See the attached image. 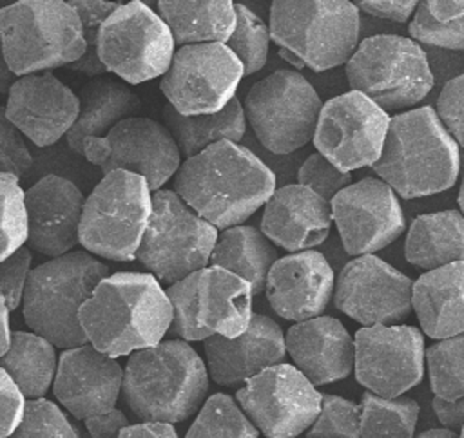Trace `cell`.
Masks as SVG:
<instances>
[{"label":"cell","mask_w":464,"mask_h":438,"mask_svg":"<svg viewBox=\"0 0 464 438\" xmlns=\"http://www.w3.org/2000/svg\"><path fill=\"white\" fill-rule=\"evenodd\" d=\"M274 190V172L252 150L227 139L187 157L174 174V192L221 230L254 215Z\"/></svg>","instance_id":"1"},{"label":"cell","mask_w":464,"mask_h":438,"mask_svg":"<svg viewBox=\"0 0 464 438\" xmlns=\"http://www.w3.org/2000/svg\"><path fill=\"white\" fill-rule=\"evenodd\" d=\"M170 319V304L160 281L136 271L103 277L78 311L87 342L114 358L158 344L169 331Z\"/></svg>","instance_id":"2"},{"label":"cell","mask_w":464,"mask_h":438,"mask_svg":"<svg viewBox=\"0 0 464 438\" xmlns=\"http://www.w3.org/2000/svg\"><path fill=\"white\" fill-rule=\"evenodd\" d=\"M372 168L402 199L433 195L455 185L460 168L459 145L435 109H410L390 118Z\"/></svg>","instance_id":"3"},{"label":"cell","mask_w":464,"mask_h":438,"mask_svg":"<svg viewBox=\"0 0 464 438\" xmlns=\"http://www.w3.org/2000/svg\"><path fill=\"white\" fill-rule=\"evenodd\" d=\"M120 393L143 422H183L208 393L207 366L188 342L160 340L130 353Z\"/></svg>","instance_id":"4"},{"label":"cell","mask_w":464,"mask_h":438,"mask_svg":"<svg viewBox=\"0 0 464 438\" xmlns=\"http://www.w3.org/2000/svg\"><path fill=\"white\" fill-rule=\"evenodd\" d=\"M109 266L85 250H71L29 270L22 291V313L33 333L54 348L87 344L78 311Z\"/></svg>","instance_id":"5"},{"label":"cell","mask_w":464,"mask_h":438,"mask_svg":"<svg viewBox=\"0 0 464 438\" xmlns=\"http://www.w3.org/2000/svg\"><path fill=\"white\" fill-rule=\"evenodd\" d=\"M359 33L361 16L350 0H272L268 34L294 67L323 72L346 63Z\"/></svg>","instance_id":"6"},{"label":"cell","mask_w":464,"mask_h":438,"mask_svg":"<svg viewBox=\"0 0 464 438\" xmlns=\"http://www.w3.org/2000/svg\"><path fill=\"white\" fill-rule=\"evenodd\" d=\"M0 38L16 76L69 65L85 51L78 14L67 0H18L2 7Z\"/></svg>","instance_id":"7"},{"label":"cell","mask_w":464,"mask_h":438,"mask_svg":"<svg viewBox=\"0 0 464 438\" xmlns=\"http://www.w3.org/2000/svg\"><path fill=\"white\" fill-rule=\"evenodd\" d=\"M346 78L352 90L386 112L420 103L435 83L422 47L399 34H375L359 42L346 60Z\"/></svg>","instance_id":"8"},{"label":"cell","mask_w":464,"mask_h":438,"mask_svg":"<svg viewBox=\"0 0 464 438\" xmlns=\"http://www.w3.org/2000/svg\"><path fill=\"white\" fill-rule=\"evenodd\" d=\"M150 195L147 181L138 174L127 170L103 174L83 199L78 243L92 255L132 261L150 215Z\"/></svg>","instance_id":"9"},{"label":"cell","mask_w":464,"mask_h":438,"mask_svg":"<svg viewBox=\"0 0 464 438\" xmlns=\"http://www.w3.org/2000/svg\"><path fill=\"white\" fill-rule=\"evenodd\" d=\"M136 257L160 282L172 284L208 264L218 228L199 217L174 190H154Z\"/></svg>","instance_id":"10"},{"label":"cell","mask_w":464,"mask_h":438,"mask_svg":"<svg viewBox=\"0 0 464 438\" xmlns=\"http://www.w3.org/2000/svg\"><path fill=\"white\" fill-rule=\"evenodd\" d=\"M321 98L297 71L279 69L246 92L243 112L256 138L272 154H290L312 141Z\"/></svg>","instance_id":"11"},{"label":"cell","mask_w":464,"mask_h":438,"mask_svg":"<svg viewBox=\"0 0 464 438\" xmlns=\"http://www.w3.org/2000/svg\"><path fill=\"white\" fill-rule=\"evenodd\" d=\"M98 60L107 72L140 85L161 76L174 54V38L160 14L141 0L121 2L100 25Z\"/></svg>","instance_id":"12"},{"label":"cell","mask_w":464,"mask_h":438,"mask_svg":"<svg viewBox=\"0 0 464 438\" xmlns=\"http://www.w3.org/2000/svg\"><path fill=\"white\" fill-rule=\"evenodd\" d=\"M243 67L223 42L187 43L174 51L160 89L183 116L221 110L237 90Z\"/></svg>","instance_id":"13"},{"label":"cell","mask_w":464,"mask_h":438,"mask_svg":"<svg viewBox=\"0 0 464 438\" xmlns=\"http://www.w3.org/2000/svg\"><path fill=\"white\" fill-rule=\"evenodd\" d=\"M236 402L266 438H295L315 420L321 393L292 364H274L245 380Z\"/></svg>","instance_id":"14"},{"label":"cell","mask_w":464,"mask_h":438,"mask_svg":"<svg viewBox=\"0 0 464 438\" xmlns=\"http://www.w3.org/2000/svg\"><path fill=\"white\" fill-rule=\"evenodd\" d=\"M390 114L357 90L321 105L312 143L343 172L372 167L382 148Z\"/></svg>","instance_id":"15"},{"label":"cell","mask_w":464,"mask_h":438,"mask_svg":"<svg viewBox=\"0 0 464 438\" xmlns=\"http://www.w3.org/2000/svg\"><path fill=\"white\" fill-rule=\"evenodd\" d=\"M82 156L103 174L127 170L141 176L150 192L160 190L181 163V154L167 127L143 116L118 121L102 138H87Z\"/></svg>","instance_id":"16"},{"label":"cell","mask_w":464,"mask_h":438,"mask_svg":"<svg viewBox=\"0 0 464 438\" xmlns=\"http://www.w3.org/2000/svg\"><path fill=\"white\" fill-rule=\"evenodd\" d=\"M355 378L381 396H401L424 376V337L406 324H373L353 338Z\"/></svg>","instance_id":"17"},{"label":"cell","mask_w":464,"mask_h":438,"mask_svg":"<svg viewBox=\"0 0 464 438\" xmlns=\"http://www.w3.org/2000/svg\"><path fill=\"white\" fill-rule=\"evenodd\" d=\"M332 221L348 255H370L392 244L406 228L397 194L377 177L350 183L330 199Z\"/></svg>","instance_id":"18"},{"label":"cell","mask_w":464,"mask_h":438,"mask_svg":"<svg viewBox=\"0 0 464 438\" xmlns=\"http://www.w3.org/2000/svg\"><path fill=\"white\" fill-rule=\"evenodd\" d=\"M411 282L373 253L357 255L343 266L334 284V300L337 309L362 326L392 324L411 311Z\"/></svg>","instance_id":"19"},{"label":"cell","mask_w":464,"mask_h":438,"mask_svg":"<svg viewBox=\"0 0 464 438\" xmlns=\"http://www.w3.org/2000/svg\"><path fill=\"white\" fill-rule=\"evenodd\" d=\"M4 110L22 136L36 147H49L74 123L78 96L53 72H33L14 80Z\"/></svg>","instance_id":"20"},{"label":"cell","mask_w":464,"mask_h":438,"mask_svg":"<svg viewBox=\"0 0 464 438\" xmlns=\"http://www.w3.org/2000/svg\"><path fill=\"white\" fill-rule=\"evenodd\" d=\"M123 369L89 342L63 349L56 362L53 391L56 400L78 420L116 407Z\"/></svg>","instance_id":"21"},{"label":"cell","mask_w":464,"mask_h":438,"mask_svg":"<svg viewBox=\"0 0 464 438\" xmlns=\"http://www.w3.org/2000/svg\"><path fill=\"white\" fill-rule=\"evenodd\" d=\"M82 190L69 179L47 174L24 192L27 248L58 257L78 244L83 208Z\"/></svg>","instance_id":"22"},{"label":"cell","mask_w":464,"mask_h":438,"mask_svg":"<svg viewBox=\"0 0 464 438\" xmlns=\"http://www.w3.org/2000/svg\"><path fill=\"white\" fill-rule=\"evenodd\" d=\"M334 284V270L326 257L315 250H301L274 261L263 291L279 317L299 322L326 309Z\"/></svg>","instance_id":"23"},{"label":"cell","mask_w":464,"mask_h":438,"mask_svg":"<svg viewBox=\"0 0 464 438\" xmlns=\"http://www.w3.org/2000/svg\"><path fill=\"white\" fill-rule=\"evenodd\" d=\"M207 373L219 386H237L268 366L283 362L285 335L270 317L252 313L246 329L232 338H203Z\"/></svg>","instance_id":"24"},{"label":"cell","mask_w":464,"mask_h":438,"mask_svg":"<svg viewBox=\"0 0 464 438\" xmlns=\"http://www.w3.org/2000/svg\"><path fill=\"white\" fill-rule=\"evenodd\" d=\"M332 226L330 201L299 183L276 188L265 201L261 233L288 252L321 244Z\"/></svg>","instance_id":"25"},{"label":"cell","mask_w":464,"mask_h":438,"mask_svg":"<svg viewBox=\"0 0 464 438\" xmlns=\"http://www.w3.org/2000/svg\"><path fill=\"white\" fill-rule=\"evenodd\" d=\"M285 351L314 386L343 380L353 369V338L334 317L317 315L290 326Z\"/></svg>","instance_id":"26"},{"label":"cell","mask_w":464,"mask_h":438,"mask_svg":"<svg viewBox=\"0 0 464 438\" xmlns=\"http://www.w3.org/2000/svg\"><path fill=\"white\" fill-rule=\"evenodd\" d=\"M196 275L198 324L208 335L227 338L241 335L252 317L250 284L219 266H205Z\"/></svg>","instance_id":"27"},{"label":"cell","mask_w":464,"mask_h":438,"mask_svg":"<svg viewBox=\"0 0 464 438\" xmlns=\"http://www.w3.org/2000/svg\"><path fill=\"white\" fill-rule=\"evenodd\" d=\"M464 261L426 270L411 282V309L430 338H450L464 331Z\"/></svg>","instance_id":"28"},{"label":"cell","mask_w":464,"mask_h":438,"mask_svg":"<svg viewBox=\"0 0 464 438\" xmlns=\"http://www.w3.org/2000/svg\"><path fill=\"white\" fill-rule=\"evenodd\" d=\"M141 101L129 85L109 76H94L82 87L78 96V116L65 132L67 147L80 154L87 138H102L118 121L136 116Z\"/></svg>","instance_id":"29"},{"label":"cell","mask_w":464,"mask_h":438,"mask_svg":"<svg viewBox=\"0 0 464 438\" xmlns=\"http://www.w3.org/2000/svg\"><path fill=\"white\" fill-rule=\"evenodd\" d=\"M404 257L420 270L464 261V219L460 210L415 217L406 233Z\"/></svg>","instance_id":"30"},{"label":"cell","mask_w":464,"mask_h":438,"mask_svg":"<svg viewBox=\"0 0 464 438\" xmlns=\"http://www.w3.org/2000/svg\"><path fill=\"white\" fill-rule=\"evenodd\" d=\"M156 9L170 29L174 45L225 43L236 20L232 0H156Z\"/></svg>","instance_id":"31"},{"label":"cell","mask_w":464,"mask_h":438,"mask_svg":"<svg viewBox=\"0 0 464 438\" xmlns=\"http://www.w3.org/2000/svg\"><path fill=\"white\" fill-rule=\"evenodd\" d=\"M277 259L276 246L254 226L236 224L223 228L216 237L208 262L245 279L252 293L265 290V281L270 266Z\"/></svg>","instance_id":"32"},{"label":"cell","mask_w":464,"mask_h":438,"mask_svg":"<svg viewBox=\"0 0 464 438\" xmlns=\"http://www.w3.org/2000/svg\"><path fill=\"white\" fill-rule=\"evenodd\" d=\"M163 125L170 132L179 154L185 157L221 139L237 143L246 129L243 105L236 96L221 110L212 114L183 116L167 103L163 107Z\"/></svg>","instance_id":"33"},{"label":"cell","mask_w":464,"mask_h":438,"mask_svg":"<svg viewBox=\"0 0 464 438\" xmlns=\"http://www.w3.org/2000/svg\"><path fill=\"white\" fill-rule=\"evenodd\" d=\"M54 346L33 331H11L0 367L16 384L25 400L42 398L56 373Z\"/></svg>","instance_id":"34"},{"label":"cell","mask_w":464,"mask_h":438,"mask_svg":"<svg viewBox=\"0 0 464 438\" xmlns=\"http://www.w3.org/2000/svg\"><path fill=\"white\" fill-rule=\"evenodd\" d=\"M413 42L464 49V0H419L408 25Z\"/></svg>","instance_id":"35"},{"label":"cell","mask_w":464,"mask_h":438,"mask_svg":"<svg viewBox=\"0 0 464 438\" xmlns=\"http://www.w3.org/2000/svg\"><path fill=\"white\" fill-rule=\"evenodd\" d=\"M359 438H413L419 404L411 398L362 393Z\"/></svg>","instance_id":"36"},{"label":"cell","mask_w":464,"mask_h":438,"mask_svg":"<svg viewBox=\"0 0 464 438\" xmlns=\"http://www.w3.org/2000/svg\"><path fill=\"white\" fill-rule=\"evenodd\" d=\"M259 431L227 393L208 396L185 438H257Z\"/></svg>","instance_id":"37"},{"label":"cell","mask_w":464,"mask_h":438,"mask_svg":"<svg viewBox=\"0 0 464 438\" xmlns=\"http://www.w3.org/2000/svg\"><path fill=\"white\" fill-rule=\"evenodd\" d=\"M430 386L435 396L457 400L464 396V337L442 338L424 349Z\"/></svg>","instance_id":"38"},{"label":"cell","mask_w":464,"mask_h":438,"mask_svg":"<svg viewBox=\"0 0 464 438\" xmlns=\"http://www.w3.org/2000/svg\"><path fill=\"white\" fill-rule=\"evenodd\" d=\"M234 29L225 45L236 54L243 67V76L261 71L268 58V25L246 5L234 4Z\"/></svg>","instance_id":"39"},{"label":"cell","mask_w":464,"mask_h":438,"mask_svg":"<svg viewBox=\"0 0 464 438\" xmlns=\"http://www.w3.org/2000/svg\"><path fill=\"white\" fill-rule=\"evenodd\" d=\"M67 4L76 11L80 25H82V34H83V43L85 51L83 54L69 63L71 71L87 74L91 78L94 76H103L107 71L98 60V31L103 20L121 4L116 0H67Z\"/></svg>","instance_id":"40"},{"label":"cell","mask_w":464,"mask_h":438,"mask_svg":"<svg viewBox=\"0 0 464 438\" xmlns=\"http://www.w3.org/2000/svg\"><path fill=\"white\" fill-rule=\"evenodd\" d=\"M5 438H80L65 413L47 398H29L18 425Z\"/></svg>","instance_id":"41"},{"label":"cell","mask_w":464,"mask_h":438,"mask_svg":"<svg viewBox=\"0 0 464 438\" xmlns=\"http://www.w3.org/2000/svg\"><path fill=\"white\" fill-rule=\"evenodd\" d=\"M27 221L18 177L0 174V261L25 244Z\"/></svg>","instance_id":"42"},{"label":"cell","mask_w":464,"mask_h":438,"mask_svg":"<svg viewBox=\"0 0 464 438\" xmlns=\"http://www.w3.org/2000/svg\"><path fill=\"white\" fill-rule=\"evenodd\" d=\"M361 407L337 395L321 393V407L306 438H359Z\"/></svg>","instance_id":"43"},{"label":"cell","mask_w":464,"mask_h":438,"mask_svg":"<svg viewBox=\"0 0 464 438\" xmlns=\"http://www.w3.org/2000/svg\"><path fill=\"white\" fill-rule=\"evenodd\" d=\"M196 279L198 275L196 271H192L183 279L169 284V288L165 290L172 311L167 333L176 335L185 342L203 340L208 337V333L198 324L196 319Z\"/></svg>","instance_id":"44"},{"label":"cell","mask_w":464,"mask_h":438,"mask_svg":"<svg viewBox=\"0 0 464 438\" xmlns=\"http://www.w3.org/2000/svg\"><path fill=\"white\" fill-rule=\"evenodd\" d=\"M297 183L308 186L317 195L330 201L339 190L352 183V174L339 170L324 156L314 152L299 167Z\"/></svg>","instance_id":"45"},{"label":"cell","mask_w":464,"mask_h":438,"mask_svg":"<svg viewBox=\"0 0 464 438\" xmlns=\"http://www.w3.org/2000/svg\"><path fill=\"white\" fill-rule=\"evenodd\" d=\"M33 165V156L24 141V136L7 119L0 105V174H13L18 179L27 174Z\"/></svg>","instance_id":"46"},{"label":"cell","mask_w":464,"mask_h":438,"mask_svg":"<svg viewBox=\"0 0 464 438\" xmlns=\"http://www.w3.org/2000/svg\"><path fill=\"white\" fill-rule=\"evenodd\" d=\"M31 250L27 246H20L9 257L0 261V300L5 308L14 311L22 302V291L31 270Z\"/></svg>","instance_id":"47"},{"label":"cell","mask_w":464,"mask_h":438,"mask_svg":"<svg viewBox=\"0 0 464 438\" xmlns=\"http://www.w3.org/2000/svg\"><path fill=\"white\" fill-rule=\"evenodd\" d=\"M437 118L451 134L457 145L464 139V76L459 74L448 80L437 98Z\"/></svg>","instance_id":"48"},{"label":"cell","mask_w":464,"mask_h":438,"mask_svg":"<svg viewBox=\"0 0 464 438\" xmlns=\"http://www.w3.org/2000/svg\"><path fill=\"white\" fill-rule=\"evenodd\" d=\"M24 395L0 367V438H5L18 425L24 414Z\"/></svg>","instance_id":"49"},{"label":"cell","mask_w":464,"mask_h":438,"mask_svg":"<svg viewBox=\"0 0 464 438\" xmlns=\"http://www.w3.org/2000/svg\"><path fill=\"white\" fill-rule=\"evenodd\" d=\"M357 11L366 13L375 18L406 22L413 14L419 0H353Z\"/></svg>","instance_id":"50"},{"label":"cell","mask_w":464,"mask_h":438,"mask_svg":"<svg viewBox=\"0 0 464 438\" xmlns=\"http://www.w3.org/2000/svg\"><path fill=\"white\" fill-rule=\"evenodd\" d=\"M85 429L89 431L91 438H118L120 431L129 425V420L123 411L112 407L107 413L94 414L83 420Z\"/></svg>","instance_id":"51"},{"label":"cell","mask_w":464,"mask_h":438,"mask_svg":"<svg viewBox=\"0 0 464 438\" xmlns=\"http://www.w3.org/2000/svg\"><path fill=\"white\" fill-rule=\"evenodd\" d=\"M118 438H178V433L169 422H154L145 420L140 424L125 425Z\"/></svg>","instance_id":"52"},{"label":"cell","mask_w":464,"mask_h":438,"mask_svg":"<svg viewBox=\"0 0 464 438\" xmlns=\"http://www.w3.org/2000/svg\"><path fill=\"white\" fill-rule=\"evenodd\" d=\"M433 411L439 418V422L451 431H459L464 424V396L457 400H444L435 396L433 402Z\"/></svg>","instance_id":"53"},{"label":"cell","mask_w":464,"mask_h":438,"mask_svg":"<svg viewBox=\"0 0 464 438\" xmlns=\"http://www.w3.org/2000/svg\"><path fill=\"white\" fill-rule=\"evenodd\" d=\"M18 76L9 69L7 62H5V56H4V49H2V38H0V92L7 94L9 87L14 83Z\"/></svg>","instance_id":"54"},{"label":"cell","mask_w":464,"mask_h":438,"mask_svg":"<svg viewBox=\"0 0 464 438\" xmlns=\"http://www.w3.org/2000/svg\"><path fill=\"white\" fill-rule=\"evenodd\" d=\"M9 337H11V329H9V309L5 308V304L0 300V357L5 353L7 346H9Z\"/></svg>","instance_id":"55"},{"label":"cell","mask_w":464,"mask_h":438,"mask_svg":"<svg viewBox=\"0 0 464 438\" xmlns=\"http://www.w3.org/2000/svg\"><path fill=\"white\" fill-rule=\"evenodd\" d=\"M417 438H462L459 433L451 431V429H430V431H424L422 434H419Z\"/></svg>","instance_id":"56"},{"label":"cell","mask_w":464,"mask_h":438,"mask_svg":"<svg viewBox=\"0 0 464 438\" xmlns=\"http://www.w3.org/2000/svg\"><path fill=\"white\" fill-rule=\"evenodd\" d=\"M141 2H143V4H147V5H149V7H152V9L156 7V0H141Z\"/></svg>","instance_id":"57"},{"label":"cell","mask_w":464,"mask_h":438,"mask_svg":"<svg viewBox=\"0 0 464 438\" xmlns=\"http://www.w3.org/2000/svg\"><path fill=\"white\" fill-rule=\"evenodd\" d=\"M116 2H121V0H116Z\"/></svg>","instance_id":"58"}]
</instances>
